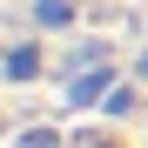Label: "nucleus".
<instances>
[{
	"label": "nucleus",
	"instance_id": "obj_1",
	"mask_svg": "<svg viewBox=\"0 0 148 148\" xmlns=\"http://www.w3.org/2000/svg\"><path fill=\"white\" fill-rule=\"evenodd\" d=\"M0 148H148V0H0Z\"/></svg>",
	"mask_w": 148,
	"mask_h": 148
}]
</instances>
